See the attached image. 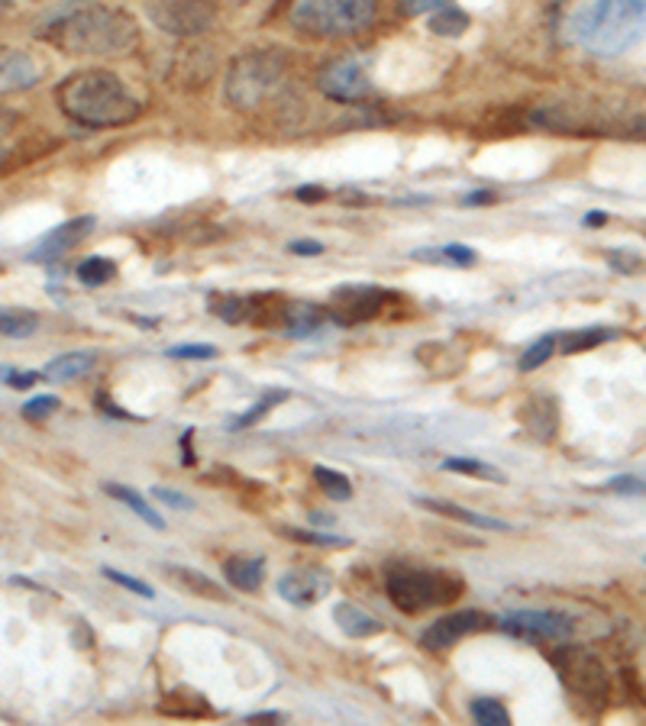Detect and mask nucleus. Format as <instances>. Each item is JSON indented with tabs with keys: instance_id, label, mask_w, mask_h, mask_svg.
Listing matches in <instances>:
<instances>
[{
	"instance_id": "20e7f679",
	"label": "nucleus",
	"mask_w": 646,
	"mask_h": 726,
	"mask_svg": "<svg viewBox=\"0 0 646 726\" xmlns=\"http://www.w3.org/2000/svg\"><path fill=\"white\" fill-rule=\"evenodd\" d=\"M385 588L392 604L405 614H423L453 604L466 591L463 578L443 568H413V565H395L385 578Z\"/></svg>"
},
{
	"instance_id": "4c0bfd02",
	"label": "nucleus",
	"mask_w": 646,
	"mask_h": 726,
	"mask_svg": "<svg viewBox=\"0 0 646 726\" xmlns=\"http://www.w3.org/2000/svg\"><path fill=\"white\" fill-rule=\"evenodd\" d=\"M217 349L214 345H204V342H194V345H172L169 349V359H214Z\"/></svg>"
},
{
	"instance_id": "473e14b6",
	"label": "nucleus",
	"mask_w": 646,
	"mask_h": 726,
	"mask_svg": "<svg viewBox=\"0 0 646 726\" xmlns=\"http://www.w3.org/2000/svg\"><path fill=\"white\" fill-rule=\"evenodd\" d=\"M282 400H288V392L262 394V397H259V400H256V404H252V407H249L246 413H242V417H236L230 427H234V430H242V427H252V423H259V420H262V417H265V413H269L272 407H279Z\"/></svg>"
},
{
	"instance_id": "cd10ccee",
	"label": "nucleus",
	"mask_w": 646,
	"mask_h": 726,
	"mask_svg": "<svg viewBox=\"0 0 646 726\" xmlns=\"http://www.w3.org/2000/svg\"><path fill=\"white\" fill-rule=\"evenodd\" d=\"M78 281L81 284H88V287H101V284H107V281L117 275V265L107 259V256H91V259H84L81 265H78Z\"/></svg>"
},
{
	"instance_id": "a18cd8bd",
	"label": "nucleus",
	"mask_w": 646,
	"mask_h": 726,
	"mask_svg": "<svg viewBox=\"0 0 646 726\" xmlns=\"http://www.w3.org/2000/svg\"><path fill=\"white\" fill-rule=\"evenodd\" d=\"M495 201V194L491 191H472V194H466V204H491Z\"/></svg>"
},
{
	"instance_id": "c9c22d12",
	"label": "nucleus",
	"mask_w": 646,
	"mask_h": 726,
	"mask_svg": "<svg viewBox=\"0 0 646 726\" xmlns=\"http://www.w3.org/2000/svg\"><path fill=\"white\" fill-rule=\"evenodd\" d=\"M101 571H104V578L117 581V585H123L126 591H133V594H139V598H156L152 585H146V581H139V578H133V575H123V571H117V568H101Z\"/></svg>"
},
{
	"instance_id": "8fccbe9b",
	"label": "nucleus",
	"mask_w": 646,
	"mask_h": 726,
	"mask_svg": "<svg viewBox=\"0 0 646 726\" xmlns=\"http://www.w3.org/2000/svg\"><path fill=\"white\" fill-rule=\"evenodd\" d=\"M644 561H646V556H644Z\"/></svg>"
},
{
	"instance_id": "58836bf2",
	"label": "nucleus",
	"mask_w": 646,
	"mask_h": 726,
	"mask_svg": "<svg viewBox=\"0 0 646 726\" xmlns=\"http://www.w3.org/2000/svg\"><path fill=\"white\" fill-rule=\"evenodd\" d=\"M608 491H614V495H646V481L634 478V475H621V478L608 481Z\"/></svg>"
},
{
	"instance_id": "ea45409f",
	"label": "nucleus",
	"mask_w": 646,
	"mask_h": 726,
	"mask_svg": "<svg viewBox=\"0 0 646 726\" xmlns=\"http://www.w3.org/2000/svg\"><path fill=\"white\" fill-rule=\"evenodd\" d=\"M152 498H156V501H162L166 507H175V510H191V507H194L191 498L178 495V491H172V488H152Z\"/></svg>"
},
{
	"instance_id": "f257e3e1",
	"label": "nucleus",
	"mask_w": 646,
	"mask_h": 726,
	"mask_svg": "<svg viewBox=\"0 0 646 726\" xmlns=\"http://www.w3.org/2000/svg\"><path fill=\"white\" fill-rule=\"evenodd\" d=\"M36 36L68 56H120L139 39V26L126 10L78 3L36 30Z\"/></svg>"
},
{
	"instance_id": "9d476101",
	"label": "nucleus",
	"mask_w": 646,
	"mask_h": 726,
	"mask_svg": "<svg viewBox=\"0 0 646 726\" xmlns=\"http://www.w3.org/2000/svg\"><path fill=\"white\" fill-rule=\"evenodd\" d=\"M317 88H320L330 101L353 104V101L369 94V75H365V68L359 65V58H333V61H327V65L320 68Z\"/></svg>"
},
{
	"instance_id": "4be33fe9",
	"label": "nucleus",
	"mask_w": 646,
	"mask_h": 726,
	"mask_svg": "<svg viewBox=\"0 0 646 726\" xmlns=\"http://www.w3.org/2000/svg\"><path fill=\"white\" fill-rule=\"evenodd\" d=\"M91 368H94V352H68V355L53 359L43 375L53 378V382H71V378H81Z\"/></svg>"
},
{
	"instance_id": "1a4fd4ad",
	"label": "nucleus",
	"mask_w": 646,
	"mask_h": 726,
	"mask_svg": "<svg viewBox=\"0 0 646 726\" xmlns=\"http://www.w3.org/2000/svg\"><path fill=\"white\" fill-rule=\"evenodd\" d=\"M508 636L514 639H528V643H566L576 629V623L566 614L556 611H514V614L501 616L498 623Z\"/></svg>"
},
{
	"instance_id": "37998d69",
	"label": "nucleus",
	"mask_w": 646,
	"mask_h": 726,
	"mask_svg": "<svg viewBox=\"0 0 646 726\" xmlns=\"http://www.w3.org/2000/svg\"><path fill=\"white\" fill-rule=\"evenodd\" d=\"M294 197H297V201H304V204H317V201H324V197H327V191H324V188L307 184V188H297V191H294Z\"/></svg>"
},
{
	"instance_id": "2f4dec72",
	"label": "nucleus",
	"mask_w": 646,
	"mask_h": 726,
	"mask_svg": "<svg viewBox=\"0 0 646 726\" xmlns=\"http://www.w3.org/2000/svg\"><path fill=\"white\" fill-rule=\"evenodd\" d=\"M556 349H559V336H556V333H549V336H543V339H536V342L530 345L528 352L521 355V362H518V368H521V372H533V368H540L543 362H549V355H553Z\"/></svg>"
},
{
	"instance_id": "5701e85b",
	"label": "nucleus",
	"mask_w": 646,
	"mask_h": 726,
	"mask_svg": "<svg viewBox=\"0 0 646 726\" xmlns=\"http://www.w3.org/2000/svg\"><path fill=\"white\" fill-rule=\"evenodd\" d=\"M166 575H172L181 588H188V591H194V594H201V598H207V601H227V594H224L211 578H204V575H197V571H188V568H181V565H169Z\"/></svg>"
},
{
	"instance_id": "de8ad7c7",
	"label": "nucleus",
	"mask_w": 646,
	"mask_h": 726,
	"mask_svg": "<svg viewBox=\"0 0 646 726\" xmlns=\"http://www.w3.org/2000/svg\"><path fill=\"white\" fill-rule=\"evenodd\" d=\"M310 523H314V526H333V517H327V513H310Z\"/></svg>"
},
{
	"instance_id": "09e8293b",
	"label": "nucleus",
	"mask_w": 646,
	"mask_h": 726,
	"mask_svg": "<svg viewBox=\"0 0 646 726\" xmlns=\"http://www.w3.org/2000/svg\"><path fill=\"white\" fill-rule=\"evenodd\" d=\"M586 224H588V226H601V224H608V214H588V217H586Z\"/></svg>"
},
{
	"instance_id": "e433bc0d",
	"label": "nucleus",
	"mask_w": 646,
	"mask_h": 726,
	"mask_svg": "<svg viewBox=\"0 0 646 726\" xmlns=\"http://www.w3.org/2000/svg\"><path fill=\"white\" fill-rule=\"evenodd\" d=\"M288 536H292V540H301V543H310V546H333V549L350 546V540H343V536H330V533H310V530H288Z\"/></svg>"
},
{
	"instance_id": "b1692460",
	"label": "nucleus",
	"mask_w": 646,
	"mask_h": 726,
	"mask_svg": "<svg viewBox=\"0 0 646 726\" xmlns=\"http://www.w3.org/2000/svg\"><path fill=\"white\" fill-rule=\"evenodd\" d=\"M466 26H469V16L453 3H443L440 10L430 13V33L437 36H463Z\"/></svg>"
},
{
	"instance_id": "49530a36",
	"label": "nucleus",
	"mask_w": 646,
	"mask_h": 726,
	"mask_svg": "<svg viewBox=\"0 0 646 726\" xmlns=\"http://www.w3.org/2000/svg\"><path fill=\"white\" fill-rule=\"evenodd\" d=\"M262 721H282V714L279 711H265V714H249L246 717V724H262Z\"/></svg>"
},
{
	"instance_id": "f8f14e48",
	"label": "nucleus",
	"mask_w": 646,
	"mask_h": 726,
	"mask_svg": "<svg viewBox=\"0 0 646 726\" xmlns=\"http://www.w3.org/2000/svg\"><path fill=\"white\" fill-rule=\"evenodd\" d=\"M491 626V616L478 614V611H456V614L440 616L433 620L423 633H420V643L427 649H446L460 639H466L472 633H481Z\"/></svg>"
},
{
	"instance_id": "f704fd0d",
	"label": "nucleus",
	"mask_w": 646,
	"mask_h": 726,
	"mask_svg": "<svg viewBox=\"0 0 646 726\" xmlns=\"http://www.w3.org/2000/svg\"><path fill=\"white\" fill-rule=\"evenodd\" d=\"M53 410H59V397L56 394H39V397L23 404V417L26 420H46Z\"/></svg>"
},
{
	"instance_id": "6ab92c4d",
	"label": "nucleus",
	"mask_w": 646,
	"mask_h": 726,
	"mask_svg": "<svg viewBox=\"0 0 646 726\" xmlns=\"http://www.w3.org/2000/svg\"><path fill=\"white\" fill-rule=\"evenodd\" d=\"M524 420H528V430L536 440H553L556 427H559V413H556V404L549 397H533L530 407L524 410Z\"/></svg>"
},
{
	"instance_id": "0eeeda50",
	"label": "nucleus",
	"mask_w": 646,
	"mask_h": 726,
	"mask_svg": "<svg viewBox=\"0 0 646 726\" xmlns=\"http://www.w3.org/2000/svg\"><path fill=\"white\" fill-rule=\"evenodd\" d=\"M546 659L553 662L556 674L563 678V684L582 697V701H604L608 697V674L604 666L582 649V646H556L553 653H546Z\"/></svg>"
},
{
	"instance_id": "ddd939ff",
	"label": "nucleus",
	"mask_w": 646,
	"mask_h": 726,
	"mask_svg": "<svg viewBox=\"0 0 646 726\" xmlns=\"http://www.w3.org/2000/svg\"><path fill=\"white\" fill-rule=\"evenodd\" d=\"M333 578L317 568V565H304V568H294L288 575L279 578V594L288 601V604H297V608H307L314 601H320L327 591H330Z\"/></svg>"
},
{
	"instance_id": "a19ab883",
	"label": "nucleus",
	"mask_w": 646,
	"mask_h": 726,
	"mask_svg": "<svg viewBox=\"0 0 646 726\" xmlns=\"http://www.w3.org/2000/svg\"><path fill=\"white\" fill-rule=\"evenodd\" d=\"M39 378H46V375H36V372H7V385L10 388H30V385H36Z\"/></svg>"
},
{
	"instance_id": "9b49d317",
	"label": "nucleus",
	"mask_w": 646,
	"mask_h": 726,
	"mask_svg": "<svg viewBox=\"0 0 646 726\" xmlns=\"http://www.w3.org/2000/svg\"><path fill=\"white\" fill-rule=\"evenodd\" d=\"M382 300H385V291L382 287H372V284H343L333 291L330 297V314L340 320V324H362L369 317H375L382 310Z\"/></svg>"
},
{
	"instance_id": "c03bdc74",
	"label": "nucleus",
	"mask_w": 646,
	"mask_h": 726,
	"mask_svg": "<svg viewBox=\"0 0 646 726\" xmlns=\"http://www.w3.org/2000/svg\"><path fill=\"white\" fill-rule=\"evenodd\" d=\"M288 249L297 252V256H320V252H324V246H320V242H310V239H297Z\"/></svg>"
},
{
	"instance_id": "412c9836",
	"label": "nucleus",
	"mask_w": 646,
	"mask_h": 726,
	"mask_svg": "<svg viewBox=\"0 0 646 726\" xmlns=\"http://www.w3.org/2000/svg\"><path fill=\"white\" fill-rule=\"evenodd\" d=\"M327 324V310L314 307V304H294L285 310V327L292 336H314L320 327Z\"/></svg>"
},
{
	"instance_id": "393cba45",
	"label": "nucleus",
	"mask_w": 646,
	"mask_h": 726,
	"mask_svg": "<svg viewBox=\"0 0 646 726\" xmlns=\"http://www.w3.org/2000/svg\"><path fill=\"white\" fill-rule=\"evenodd\" d=\"M104 491H107L111 498H117V501L126 503V507H129V510H133L136 517H143V520H146V523H149L152 530H166V520H162V517H159V513H156V510H152L149 503L143 501V498H139V495H136L133 488H126V485H107Z\"/></svg>"
},
{
	"instance_id": "f03ea898",
	"label": "nucleus",
	"mask_w": 646,
	"mask_h": 726,
	"mask_svg": "<svg viewBox=\"0 0 646 726\" xmlns=\"http://www.w3.org/2000/svg\"><path fill=\"white\" fill-rule=\"evenodd\" d=\"M56 101L65 116L81 126H126L133 123L143 104L129 94V88L111 71H81L56 88Z\"/></svg>"
},
{
	"instance_id": "7c9ffc66",
	"label": "nucleus",
	"mask_w": 646,
	"mask_h": 726,
	"mask_svg": "<svg viewBox=\"0 0 646 726\" xmlns=\"http://www.w3.org/2000/svg\"><path fill=\"white\" fill-rule=\"evenodd\" d=\"M314 478H317V485L324 488V495H327V498H333V501H350V498H353V485H350V478H347V475H340V472H333V468L317 465V468H314Z\"/></svg>"
},
{
	"instance_id": "dca6fc26",
	"label": "nucleus",
	"mask_w": 646,
	"mask_h": 726,
	"mask_svg": "<svg viewBox=\"0 0 646 726\" xmlns=\"http://www.w3.org/2000/svg\"><path fill=\"white\" fill-rule=\"evenodd\" d=\"M417 503H420L423 510L443 513V517H450V520L469 523V526H478V530H495V533H501V530H511L508 523H501V520H495V517H485V513H475V510H466V507H460V503L433 501V498H417Z\"/></svg>"
},
{
	"instance_id": "39448f33",
	"label": "nucleus",
	"mask_w": 646,
	"mask_h": 726,
	"mask_svg": "<svg viewBox=\"0 0 646 726\" xmlns=\"http://www.w3.org/2000/svg\"><path fill=\"white\" fill-rule=\"evenodd\" d=\"M378 0H294L292 23L317 39L350 36L372 23Z\"/></svg>"
},
{
	"instance_id": "4468645a",
	"label": "nucleus",
	"mask_w": 646,
	"mask_h": 726,
	"mask_svg": "<svg viewBox=\"0 0 646 726\" xmlns=\"http://www.w3.org/2000/svg\"><path fill=\"white\" fill-rule=\"evenodd\" d=\"M94 224H98L94 217H75V220H68V224L56 226L53 232H46V236L33 246L30 259H33V262H56L65 252H71V249L94 229Z\"/></svg>"
},
{
	"instance_id": "7ed1b4c3",
	"label": "nucleus",
	"mask_w": 646,
	"mask_h": 726,
	"mask_svg": "<svg viewBox=\"0 0 646 726\" xmlns=\"http://www.w3.org/2000/svg\"><path fill=\"white\" fill-rule=\"evenodd\" d=\"M569 30L591 56H621L646 36V0H586Z\"/></svg>"
},
{
	"instance_id": "bb28decb",
	"label": "nucleus",
	"mask_w": 646,
	"mask_h": 726,
	"mask_svg": "<svg viewBox=\"0 0 646 726\" xmlns=\"http://www.w3.org/2000/svg\"><path fill=\"white\" fill-rule=\"evenodd\" d=\"M446 472H460V475H469V478H481V481H495V485H505V475L488 465V462H478V458H463V455H453L443 462Z\"/></svg>"
},
{
	"instance_id": "a878e982",
	"label": "nucleus",
	"mask_w": 646,
	"mask_h": 726,
	"mask_svg": "<svg viewBox=\"0 0 646 726\" xmlns=\"http://www.w3.org/2000/svg\"><path fill=\"white\" fill-rule=\"evenodd\" d=\"M39 327V317L33 310H23V307H7L0 314V330L7 339H26Z\"/></svg>"
},
{
	"instance_id": "aec40b11",
	"label": "nucleus",
	"mask_w": 646,
	"mask_h": 726,
	"mask_svg": "<svg viewBox=\"0 0 646 726\" xmlns=\"http://www.w3.org/2000/svg\"><path fill=\"white\" fill-rule=\"evenodd\" d=\"M413 259H417V262H433V265H453V269H469V265L478 262L475 249L460 246V242H453V246H433V249H417Z\"/></svg>"
},
{
	"instance_id": "a211bd4d",
	"label": "nucleus",
	"mask_w": 646,
	"mask_h": 726,
	"mask_svg": "<svg viewBox=\"0 0 646 726\" xmlns=\"http://www.w3.org/2000/svg\"><path fill=\"white\" fill-rule=\"evenodd\" d=\"M224 575L227 581L234 585L236 591H259L262 588V578H265V561L259 559H246V556H234L224 565Z\"/></svg>"
},
{
	"instance_id": "f3484780",
	"label": "nucleus",
	"mask_w": 646,
	"mask_h": 726,
	"mask_svg": "<svg viewBox=\"0 0 646 726\" xmlns=\"http://www.w3.org/2000/svg\"><path fill=\"white\" fill-rule=\"evenodd\" d=\"M333 620H337V626H340L347 636H353V639H369V636L382 633V623L372 614H365L362 608L350 604V601H340V604L333 608Z\"/></svg>"
},
{
	"instance_id": "79ce46f5",
	"label": "nucleus",
	"mask_w": 646,
	"mask_h": 726,
	"mask_svg": "<svg viewBox=\"0 0 646 726\" xmlns=\"http://www.w3.org/2000/svg\"><path fill=\"white\" fill-rule=\"evenodd\" d=\"M443 3H450V0H405V10L408 13H433V10H440Z\"/></svg>"
},
{
	"instance_id": "72a5a7b5",
	"label": "nucleus",
	"mask_w": 646,
	"mask_h": 726,
	"mask_svg": "<svg viewBox=\"0 0 646 726\" xmlns=\"http://www.w3.org/2000/svg\"><path fill=\"white\" fill-rule=\"evenodd\" d=\"M211 310H214V317H220L227 324H242L249 317V300L246 297H214Z\"/></svg>"
},
{
	"instance_id": "423d86ee",
	"label": "nucleus",
	"mask_w": 646,
	"mask_h": 726,
	"mask_svg": "<svg viewBox=\"0 0 646 726\" xmlns=\"http://www.w3.org/2000/svg\"><path fill=\"white\" fill-rule=\"evenodd\" d=\"M285 81V58L279 53H246L227 71V101L236 111H256Z\"/></svg>"
},
{
	"instance_id": "2eb2a0df",
	"label": "nucleus",
	"mask_w": 646,
	"mask_h": 726,
	"mask_svg": "<svg viewBox=\"0 0 646 726\" xmlns=\"http://www.w3.org/2000/svg\"><path fill=\"white\" fill-rule=\"evenodd\" d=\"M0 71H3V91H23V88H30L39 78L36 61L26 53H20V49H3Z\"/></svg>"
},
{
	"instance_id": "c756f323",
	"label": "nucleus",
	"mask_w": 646,
	"mask_h": 726,
	"mask_svg": "<svg viewBox=\"0 0 646 726\" xmlns=\"http://www.w3.org/2000/svg\"><path fill=\"white\" fill-rule=\"evenodd\" d=\"M611 330H601V327H591V330H579V333H559V352L573 355V352H586V349H594L601 342L611 339Z\"/></svg>"
},
{
	"instance_id": "6e6552de",
	"label": "nucleus",
	"mask_w": 646,
	"mask_h": 726,
	"mask_svg": "<svg viewBox=\"0 0 646 726\" xmlns=\"http://www.w3.org/2000/svg\"><path fill=\"white\" fill-rule=\"evenodd\" d=\"M146 13L162 33H172V36L204 33L217 20V7L211 0H152Z\"/></svg>"
},
{
	"instance_id": "c85d7f7f",
	"label": "nucleus",
	"mask_w": 646,
	"mask_h": 726,
	"mask_svg": "<svg viewBox=\"0 0 646 726\" xmlns=\"http://www.w3.org/2000/svg\"><path fill=\"white\" fill-rule=\"evenodd\" d=\"M469 714L475 724L481 726H508L511 724V714H508V707L501 704V701H495V697H475L469 704Z\"/></svg>"
}]
</instances>
